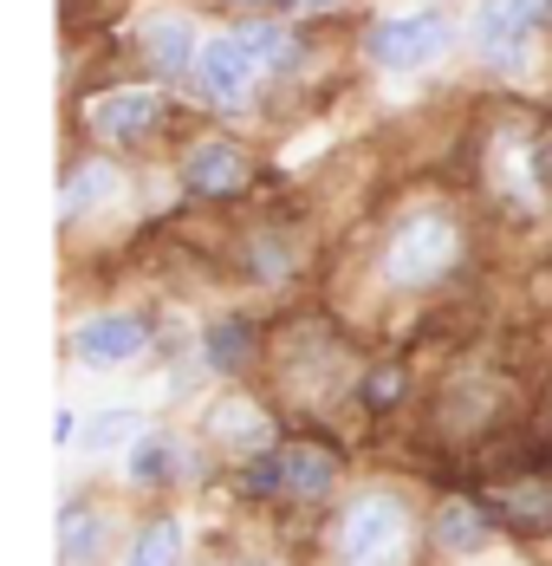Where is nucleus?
Listing matches in <instances>:
<instances>
[{
  "label": "nucleus",
  "instance_id": "obj_1",
  "mask_svg": "<svg viewBox=\"0 0 552 566\" xmlns=\"http://www.w3.org/2000/svg\"><path fill=\"white\" fill-rule=\"evenodd\" d=\"M410 541H416V521L384 489L358 495L338 521V560L344 566H410Z\"/></svg>",
  "mask_w": 552,
  "mask_h": 566
},
{
  "label": "nucleus",
  "instance_id": "obj_2",
  "mask_svg": "<svg viewBox=\"0 0 552 566\" xmlns=\"http://www.w3.org/2000/svg\"><path fill=\"white\" fill-rule=\"evenodd\" d=\"M455 254H461L455 222H442V216H410V222L390 234L384 274L396 286H429V281H442V274L455 268Z\"/></svg>",
  "mask_w": 552,
  "mask_h": 566
},
{
  "label": "nucleus",
  "instance_id": "obj_3",
  "mask_svg": "<svg viewBox=\"0 0 552 566\" xmlns=\"http://www.w3.org/2000/svg\"><path fill=\"white\" fill-rule=\"evenodd\" d=\"M448 40H455V27H448L442 13H410V20H384V27L371 33V53H378V65H390V72H410V65L442 59Z\"/></svg>",
  "mask_w": 552,
  "mask_h": 566
},
{
  "label": "nucleus",
  "instance_id": "obj_4",
  "mask_svg": "<svg viewBox=\"0 0 552 566\" xmlns=\"http://www.w3.org/2000/svg\"><path fill=\"white\" fill-rule=\"evenodd\" d=\"M254 53L241 46V40H209L202 53H195V85L209 92V105H227V112H241L247 105V92H254Z\"/></svg>",
  "mask_w": 552,
  "mask_h": 566
},
{
  "label": "nucleus",
  "instance_id": "obj_5",
  "mask_svg": "<svg viewBox=\"0 0 552 566\" xmlns=\"http://www.w3.org/2000/svg\"><path fill=\"white\" fill-rule=\"evenodd\" d=\"M163 124V98L157 92H105L98 105H92V130L110 137V144H137V137H150Z\"/></svg>",
  "mask_w": 552,
  "mask_h": 566
},
{
  "label": "nucleus",
  "instance_id": "obj_6",
  "mask_svg": "<svg viewBox=\"0 0 552 566\" xmlns=\"http://www.w3.org/2000/svg\"><path fill=\"white\" fill-rule=\"evenodd\" d=\"M552 0H495L488 13H481V53L495 59V65H513L520 46H527V33L546 20Z\"/></svg>",
  "mask_w": 552,
  "mask_h": 566
},
{
  "label": "nucleus",
  "instance_id": "obj_7",
  "mask_svg": "<svg viewBox=\"0 0 552 566\" xmlns=\"http://www.w3.org/2000/svg\"><path fill=\"white\" fill-rule=\"evenodd\" d=\"M144 345H150V333H144L137 319H124V313H98V319L78 326L72 352H78V365H124V358H137Z\"/></svg>",
  "mask_w": 552,
  "mask_h": 566
},
{
  "label": "nucleus",
  "instance_id": "obj_8",
  "mask_svg": "<svg viewBox=\"0 0 552 566\" xmlns=\"http://www.w3.org/2000/svg\"><path fill=\"white\" fill-rule=\"evenodd\" d=\"M182 176H189L195 196H234V189L247 182V157H241L234 144H195L189 164H182Z\"/></svg>",
  "mask_w": 552,
  "mask_h": 566
},
{
  "label": "nucleus",
  "instance_id": "obj_9",
  "mask_svg": "<svg viewBox=\"0 0 552 566\" xmlns=\"http://www.w3.org/2000/svg\"><path fill=\"white\" fill-rule=\"evenodd\" d=\"M98 547H105V514L72 502V509L59 514V554H65V566H85Z\"/></svg>",
  "mask_w": 552,
  "mask_h": 566
},
{
  "label": "nucleus",
  "instance_id": "obj_10",
  "mask_svg": "<svg viewBox=\"0 0 552 566\" xmlns=\"http://www.w3.org/2000/svg\"><path fill=\"white\" fill-rule=\"evenodd\" d=\"M144 46H150V65H157L163 78L189 72V53H202V46H195V33H189V20H157Z\"/></svg>",
  "mask_w": 552,
  "mask_h": 566
},
{
  "label": "nucleus",
  "instance_id": "obj_11",
  "mask_svg": "<svg viewBox=\"0 0 552 566\" xmlns=\"http://www.w3.org/2000/svg\"><path fill=\"white\" fill-rule=\"evenodd\" d=\"M110 196H117V170H110L105 157H92L85 170L65 182V216H85L92 202H110Z\"/></svg>",
  "mask_w": 552,
  "mask_h": 566
},
{
  "label": "nucleus",
  "instance_id": "obj_12",
  "mask_svg": "<svg viewBox=\"0 0 552 566\" xmlns=\"http://www.w3.org/2000/svg\"><path fill=\"white\" fill-rule=\"evenodd\" d=\"M182 560V527L176 521H150L137 541H130V560L124 566H176Z\"/></svg>",
  "mask_w": 552,
  "mask_h": 566
},
{
  "label": "nucleus",
  "instance_id": "obj_13",
  "mask_svg": "<svg viewBox=\"0 0 552 566\" xmlns=\"http://www.w3.org/2000/svg\"><path fill=\"white\" fill-rule=\"evenodd\" d=\"M436 541L448 547V554H475V547L488 541V514H481V509H461V502H455V509H442Z\"/></svg>",
  "mask_w": 552,
  "mask_h": 566
},
{
  "label": "nucleus",
  "instance_id": "obj_14",
  "mask_svg": "<svg viewBox=\"0 0 552 566\" xmlns=\"http://www.w3.org/2000/svg\"><path fill=\"white\" fill-rule=\"evenodd\" d=\"M176 475V443L169 437H137V450H130V482H169Z\"/></svg>",
  "mask_w": 552,
  "mask_h": 566
},
{
  "label": "nucleus",
  "instance_id": "obj_15",
  "mask_svg": "<svg viewBox=\"0 0 552 566\" xmlns=\"http://www.w3.org/2000/svg\"><path fill=\"white\" fill-rule=\"evenodd\" d=\"M286 489H293V495H326L331 489V455L326 450H293L286 455Z\"/></svg>",
  "mask_w": 552,
  "mask_h": 566
},
{
  "label": "nucleus",
  "instance_id": "obj_16",
  "mask_svg": "<svg viewBox=\"0 0 552 566\" xmlns=\"http://www.w3.org/2000/svg\"><path fill=\"white\" fill-rule=\"evenodd\" d=\"M247 326L241 319H221V326H209V365L215 371H234V365H247Z\"/></svg>",
  "mask_w": 552,
  "mask_h": 566
},
{
  "label": "nucleus",
  "instance_id": "obj_17",
  "mask_svg": "<svg viewBox=\"0 0 552 566\" xmlns=\"http://www.w3.org/2000/svg\"><path fill=\"white\" fill-rule=\"evenodd\" d=\"M241 46L254 53V65H286V59H293V33H286V27H261V20H254V27L241 33Z\"/></svg>",
  "mask_w": 552,
  "mask_h": 566
},
{
  "label": "nucleus",
  "instance_id": "obj_18",
  "mask_svg": "<svg viewBox=\"0 0 552 566\" xmlns=\"http://www.w3.org/2000/svg\"><path fill=\"white\" fill-rule=\"evenodd\" d=\"M241 489L247 495H279L286 489V455H254L247 475H241Z\"/></svg>",
  "mask_w": 552,
  "mask_h": 566
},
{
  "label": "nucleus",
  "instance_id": "obj_19",
  "mask_svg": "<svg viewBox=\"0 0 552 566\" xmlns=\"http://www.w3.org/2000/svg\"><path fill=\"white\" fill-rule=\"evenodd\" d=\"M124 437H137V410H105L92 423V450H117Z\"/></svg>",
  "mask_w": 552,
  "mask_h": 566
},
{
  "label": "nucleus",
  "instance_id": "obj_20",
  "mask_svg": "<svg viewBox=\"0 0 552 566\" xmlns=\"http://www.w3.org/2000/svg\"><path fill=\"white\" fill-rule=\"evenodd\" d=\"M221 437H261L254 410H247V403H227V410H221Z\"/></svg>",
  "mask_w": 552,
  "mask_h": 566
},
{
  "label": "nucleus",
  "instance_id": "obj_21",
  "mask_svg": "<svg viewBox=\"0 0 552 566\" xmlns=\"http://www.w3.org/2000/svg\"><path fill=\"white\" fill-rule=\"evenodd\" d=\"M390 397H396V371H378L371 378V403H390Z\"/></svg>",
  "mask_w": 552,
  "mask_h": 566
},
{
  "label": "nucleus",
  "instance_id": "obj_22",
  "mask_svg": "<svg viewBox=\"0 0 552 566\" xmlns=\"http://www.w3.org/2000/svg\"><path fill=\"white\" fill-rule=\"evenodd\" d=\"M72 430H78V417H72V410H59V417H53V443H72Z\"/></svg>",
  "mask_w": 552,
  "mask_h": 566
},
{
  "label": "nucleus",
  "instance_id": "obj_23",
  "mask_svg": "<svg viewBox=\"0 0 552 566\" xmlns=\"http://www.w3.org/2000/svg\"><path fill=\"white\" fill-rule=\"evenodd\" d=\"M540 176H546V189H552V137L540 144Z\"/></svg>",
  "mask_w": 552,
  "mask_h": 566
},
{
  "label": "nucleus",
  "instance_id": "obj_24",
  "mask_svg": "<svg viewBox=\"0 0 552 566\" xmlns=\"http://www.w3.org/2000/svg\"><path fill=\"white\" fill-rule=\"evenodd\" d=\"M299 7H338V0H299Z\"/></svg>",
  "mask_w": 552,
  "mask_h": 566
}]
</instances>
